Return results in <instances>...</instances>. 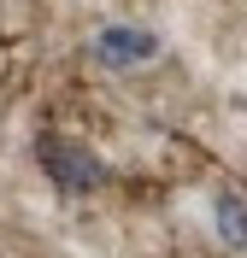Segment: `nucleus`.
<instances>
[{
    "mask_svg": "<svg viewBox=\"0 0 247 258\" xmlns=\"http://www.w3.org/2000/svg\"><path fill=\"white\" fill-rule=\"evenodd\" d=\"M35 159H41V170H47L53 182L65 194H94L100 182H106V164L88 153V147L65 141V135H41V147H35Z\"/></svg>",
    "mask_w": 247,
    "mask_h": 258,
    "instance_id": "nucleus-1",
    "label": "nucleus"
},
{
    "mask_svg": "<svg viewBox=\"0 0 247 258\" xmlns=\"http://www.w3.org/2000/svg\"><path fill=\"white\" fill-rule=\"evenodd\" d=\"M88 53H94L106 71H124V64H147L153 53H159V35L153 30H130V24H106Z\"/></svg>",
    "mask_w": 247,
    "mask_h": 258,
    "instance_id": "nucleus-2",
    "label": "nucleus"
},
{
    "mask_svg": "<svg viewBox=\"0 0 247 258\" xmlns=\"http://www.w3.org/2000/svg\"><path fill=\"white\" fill-rule=\"evenodd\" d=\"M212 223H218V241L224 246H235V252L247 246V206L235 200V194H218L212 200Z\"/></svg>",
    "mask_w": 247,
    "mask_h": 258,
    "instance_id": "nucleus-3",
    "label": "nucleus"
}]
</instances>
